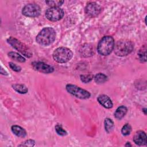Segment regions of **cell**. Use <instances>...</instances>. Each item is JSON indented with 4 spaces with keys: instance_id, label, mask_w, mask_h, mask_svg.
Returning <instances> with one entry per match:
<instances>
[{
    "instance_id": "6da1fadb",
    "label": "cell",
    "mask_w": 147,
    "mask_h": 147,
    "mask_svg": "<svg viewBox=\"0 0 147 147\" xmlns=\"http://www.w3.org/2000/svg\"><path fill=\"white\" fill-rule=\"evenodd\" d=\"M56 32L51 27L43 28L36 38V42L40 45L47 46L52 44L56 38Z\"/></svg>"
},
{
    "instance_id": "7a4b0ae2",
    "label": "cell",
    "mask_w": 147,
    "mask_h": 147,
    "mask_svg": "<svg viewBox=\"0 0 147 147\" xmlns=\"http://www.w3.org/2000/svg\"><path fill=\"white\" fill-rule=\"evenodd\" d=\"M134 49V44L130 40L121 39L114 44V53L120 57L126 56L129 55Z\"/></svg>"
},
{
    "instance_id": "3957f363",
    "label": "cell",
    "mask_w": 147,
    "mask_h": 147,
    "mask_svg": "<svg viewBox=\"0 0 147 147\" xmlns=\"http://www.w3.org/2000/svg\"><path fill=\"white\" fill-rule=\"evenodd\" d=\"M114 47V38L110 36H106L99 41L97 47V51L101 55L107 56L113 51Z\"/></svg>"
},
{
    "instance_id": "277c9868",
    "label": "cell",
    "mask_w": 147,
    "mask_h": 147,
    "mask_svg": "<svg viewBox=\"0 0 147 147\" xmlns=\"http://www.w3.org/2000/svg\"><path fill=\"white\" fill-rule=\"evenodd\" d=\"M73 56L71 50L66 47L56 48L52 53V57L55 61L59 63H64L69 61Z\"/></svg>"
},
{
    "instance_id": "5b68a950",
    "label": "cell",
    "mask_w": 147,
    "mask_h": 147,
    "mask_svg": "<svg viewBox=\"0 0 147 147\" xmlns=\"http://www.w3.org/2000/svg\"><path fill=\"white\" fill-rule=\"evenodd\" d=\"M7 42L10 45H11L13 48L19 51L25 56L29 58L32 56L33 53L31 49L26 45L21 42L18 40L13 37H10L7 39Z\"/></svg>"
},
{
    "instance_id": "8992f818",
    "label": "cell",
    "mask_w": 147,
    "mask_h": 147,
    "mask_svg": "<svg viewBox=\"0 0 147 147\" xmlns=\"http://www.w3.org/2000/svg\"><path fill=\"white\" fill-rule=\"evenodd\" d=\"M65 88L69 94L79 99H86L91 96L90 93L88 91L74 84H68L66 85Z\"/></svg>"
},
{
    "instance_id": "52a82bcc",
    "label": "cell",
    "mask_w": 147,
    "mask_h": 147,
    "mask_svg": "<svg viewBox=\"0 0 147 147\" xmlns=\"http://www.w3.org/2000/svg\"><path fill=\"white\" fill-rule=\"evenodd\" d=\"M64 15L63 10L59 7H50L45 11V17L51 21H57L61 20Z\"/></svg>"
},
{
    "instance_id": "ba28073f",
    "label": "cell",
    "mask_w": 147,
    "mask_h": 147,
    "mask_svg": "<svg viewBox=\"0 0 147 147\" xmlns=\"http://www.w3.org/2000/svg\"><path fill=\"white\" fill-rule=\"evenodd\" d=\"M22 13L26 17H36L40 14L41 8L37 4L29 3L22 8Z\"/></svg>"
},
{
    "instance_id": "9c48e42d",
    "label": "cell",
    "mask_w": 147,
    "mask_h": 147,
    "mask_svg": "<svg viewBox=\"0 0 147 147\" xmlns=\"http://www.w3.org/2000/svg\"><path fill=\"white\" fill-rule=\"evenodd\" d=\"M101 6L95 2L88 3L85 7L86 14L90 17H96L101 12Z\"/></svg>"
},
{
    "instance_id": "30bf717a",
    "label": "cell",
    "mask_w": 147,
    "mask_h": 147,
    "mask_svg": "<svg viewBox=\"0 0 147 147\" xmlns=\"http://www.w3.org/2000/svg\"><path fill=\"white\" fill-rule=\"evenodd\" d=\"M32 65L33 68L35 70L40 72H42L44 74H49V73L53 72L54 71V68L52 66L44 62L35 61L32 63Z\"/></svg>"
},
{
    "instance_id": "8fae6325",
    "label": "cell",
    "mask_w": 147,
    "mask_h": 147,
    "mask_svg": "<svg viewBox=\"0 0 147 147\" xmlns=\"http://www.w3.org/2000/svg\"><path fill=\"white\" fill-rule=\"evenodd\" d=\"M133 141L136 145L140 146L146 145L147 143L146 133L142 130L137 131L133 136Z\"/></svg>"
},
{
    "instance_id": "7c38bea8",
    "label": "cell",
    "mask_w": 147,
    "mask_h": 147,
    "mask_svg": "<svg viewBox=\"0 0 147 147\" xmlns=\"http://www.w3.org/2000/svg\"><path fill=\"white\" fill-rule=\"evenodd\" d=\"M97 100L102 106L106 109H110L113 107V102L111 99L106 95L102 94L99 95L97 98Z\"/></svg>"
},
{
    "instance_id": "4fadbf2b",
    "label": "cell",
    "mask_w": 147,
    "mask_h": 147,
    "mask_svg": "<svg viewBox=\"0 0 147 147\" xmlns=\"http://www.w3.org/2000/svg\"><path fill=\"white\" fill-rule=\"evenodd\" d=\"M11 131L14 134L18 137L24 138L26 136V130L22 127L18 125H13L11 127Z\"/></svg>"
},
{
    "instance_id": "5bb4252c",
    "label": "cell",
    "mask_w": 147,
    "mask_h": 147,
    "mask_svg": "<svg viewBox=\"0 0 147 147\" xmlns=\"http://www.w3.org/2000/svg\"><path fill=\"white\" fill-rule=\"evenodd\" d=\"M127 109L125 106H121L118 107L115 113H114V117L117 119H121L123 117H125L126 114L127 113Z\"/></svg>"
},
{
    "instance_id": "9a60e30c",
    "label": "cell",
    "mask_w": 147,
    "mask_h": 147,
    "mask_svg": "<svg viewBox=\"0 0 147 147\" xmlns=\"http://www.w3.org/2000/svg\"><path fill=\"white\" fill-rule=\"evenodd\" d=\"M7 55H8V56L11 59H13L16 61H18L20 63H24L25 61V59L17 52H9Z\"/></svg>"
},
{
    "instance_id": "2e32d148",
    "label": "cell",
    "mask_w": 147,
    "mask_h": 147,
    "mask_svg": "<svg viewBox=\"0 0 147 147\" xmlns=\"http://www.w3.org/2000/svg\"><path fill=\"white\" fill-rule=\"evenodd\" d=\"M104 124L105 130L107 133H110L113 131L114 128V124L113 121L110 118H106L104 121Z\"/></svg>"
},
{
    "instance_id": "e0dca14e",
    "label": "cell",
    "mask_w": 147,
    "mask_h": 147,
    "mask_svg": "<svg viewBox=\"0 0 147 147\" xmlns=\"http://www.w3.org/2000/svg\"><path fill=\"white\" fill-rule=\"evenodd\" d=\"M13 88L17 92L24 94L28 92V89L26 86L22 84H14L12 85Z\"/></svg>"
},
{
    "instance_id": "ac0fdd59",
    "label": "cell",
    "mask_w": 147,
    "mask_h": 147,
    "mask_svg": "<svg viewBox=\"0 0 147 147\" xmlns=\"http://www.w3.org/2000/svg\"><path fill=\"white\" fill-rule=\"evenodd\" d=\"M95 82L98 84H102L106 82L107 80V76L102 73H98L94 76Z\"/></svg>"
},
{
    "instance_id": "d6986e66",
    "label": "cell",
    "mask_w": 147,
    "mask_h": 147,
    "mask_svg": "<svg viewBox=\"0 0 147 147\" xmlns=\"http://www.w3.org/2000/svg\"><path fill=\"white\" fill-rule=\"evenodd\" d=\"M138 58L140 60L141 62H146V47L145 45H144L138 51L137 53Z\"/></svg>"
},
{
    "instance_id": "ffe728a7",
    "label": "cell",
    "mask_w": 147,
    "mask_h": 147,
    "mask_svg": "<svg viewBox=\"0 0 147 147\" xmlns=\"http://www.w3.org/2000/svg\"><path fill=\"white\" fill-rule=\"evenodd\" d=\"M45 3L51 7H59L61 6L63 3V1H56V0H49L46 1Z\"/></svg>"
},
{
    "instance_id": "44dd1931",
    "label": "cell",
    "mask_w": 147,
    "mask_h": 147,
    "mask_svg": "<svg viewBox=\"0 0 147 147\" xmlns=\"http://www.w3.org/2000/svg\"><path fill=\"white\" fill-rule=\"evenodd\" d=\"M131 131V126L128 124L126 123L125 124L122 128L121 129V133L123 136H128L130 134Z\"/></svg>"
},
{
    "instance_id": "7402d4cb",
    "label": "cell",
    "mask_w": 147,
    "mask_h": 147,
    "mask_svg": "<svg viewBox=\"0 0 147 147\" xmlns=\"http://www.w3.org/2000/svg\"><path fill=\"white\" fill-rule=\"evenodd\" d=\"M55 130L58 135L61 136H65L67 134V131L62 127V126L60 125H59V124L56 125L55 126Z\"/></svg>"
},
{
    "instance_id": "603a6c76",
    "label": "cell",
    "mask_w": 147,
    "mask_h": 147,
    "mask_svg": "<svg viewBox=\"0 0 147 147\" xmlns=\"http://www.w3.org/2000/svg\"><path fill=\"white\" fill-rule=\"evenodd\" d=\"M94 78V76L91 74L88 75H80V80L82 82L84 83H87L91 82Z\"/></svg>"
},
{
    "instance_id": "cb8c5ba5",
    "label": "cell",
    "mask_w": 147,
    "mask_h": 147,
    "mask_svg": "<svg viewBox=\"0 0 147 147\" xmlns=\"http://www.w3.org/2000/svg\"><path fill=\"white\" fill-rule=\"evenodd\" d=\"M9 64L10 68L16 72H20L21 70V67L20 66L17 65V64H16L12 62H9Z\"/></svg>"
},
{
    "instance_id": "d4e9b609",
    "label": "cell",
    "mask_w": 147,
    "mask_h": 147,
    "mask_svg": "<svg viewBox=\"0 0 147 147\" xmlns=\"http://www.w3.org/2000/svg\"><path fill=\"white\" fill-rule=\"evenodd\" d=\"M35 145V141L33 140H28L24 142L21 145H19L18 146H33Z\"/></svg>"
},
{
    "instance_id": "484cf974",
    "label": "cell",
    "mask_w": 147,
    "mask_h": 147,
    "mask_svg": "<svg viewBox=\"0 0 147 147\" xmlns=\"http://www.w3.org/2000/svg\"><path fill=\"white\" fill-rule=\"evenodd\" d=\"M131 146V145L130 144L129 142H127L125 144V146Z\"/></svg>"
},
{
    "instance_id": "4316f807",
    "label": "cell",
    "mask_w": 147,
    "mask_h": 147,
    "mask_svg": "<svg viewBox=\"0 0 147 147\" xmlns=\"http://www.w3.org/2000/svg\"><path fill=\"white\" fill-rule=\"evenodd\" d=\"M142 111L144 112V114L146 115V108H144V109H142Z\"/></svg>"
}]
</instances>
